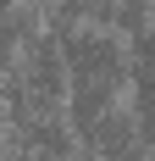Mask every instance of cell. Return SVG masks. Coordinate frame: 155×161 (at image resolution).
<instances>
[{
  "instance_id": "2",
  "label": "cell",
  "mask_w": 155,
  "mask_h": 161,
  "mask_svg": "<svg viewBox=\"0 0 155 161\" xmlns=\"http://www.w3.org/2000/svg\"><path fill=\"white\" fill-rule=\"evenodd\" d=\"M0 161H28V150H17L11 139H6V128H0Z\"/></svg>"
},
{
  "instance_id": "3",
  "label": "cell",
  "mask_w": 155,
  "mask_h": 161,
  "mask_svg": "<svg viewBox=\"0 0 155 161\" xmlns=\"http://www.w3.org/2000/svg\"><path fill=\"white\" fill-rule=\"evenodd\" d=\"M94 161H100V156H94Z\"/></svg>"
},
{
  "instance_id": "1",
  "label": "cell",
  "mask_w": 155,
  "mask_h": 161,
  "mask_svg": "<svg viewBox=\"0 0 155 161\" xmlns=\"http://www.w3.org/2000/svg\"><path fill=\"white\" fill-rule=\"evenodd\" d=\"M17 72H22V83H28L45 106H61V95H67V61H61V45H56L45 28L33 33V39H22Z\"/></svg>"
}]
</instances>
